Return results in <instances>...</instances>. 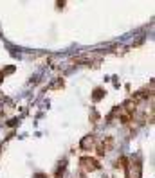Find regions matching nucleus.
Returning <instances> with one entry per match:
<instances>
[{
    "mask_svg": "<svg viewBox=\"0 0 155 178\" xmlns=\"http://www.w3.org/2000/svg\"><path fill=\"white\" fill-rule=\"evenodd\" d=\"M92 144H94V137H90V135L81 140V148H92Z\"/></svg>",
    "mask_w": 155,
    "mask_h": 178,
    "instance_id": "nucleus-2",
    "label": "nucleus"
},
{
    "mask_svg": "<svg viewBox=\"0 0 155 178\" xmlns=\"http://www.w3.org/2000/svg\"><path fill=\"white\" fill-rule=\"evenodd\" d=\"M81 167H83L85 171H94V169L99 167V164H98L96 158H88V157H85V158H81Z\"/></svg>",
    "mask_w": 155,
    "mask_h": 178,
    "instance_id": "nucleus-1",
    "label": "nucleus"
}]
</instances>
